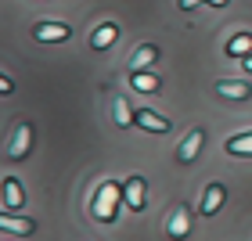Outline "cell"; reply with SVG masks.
Returning <instances> with one entry per match:
<instances>
[{"mask_svg": "<svg viewBox=\"0 0 252 241\" xmlns=\"http://www.w3.org/2000/svg\"><path fill=\"white\" fill-rule=\"evenodd\" d=\"M119 198H123V187H119V183H112V180L101 183L97 194H94V220H97V223H112V220H116Z\"/></svg>", "mask_w": 252, "mask_h": 241, "instance_id": "6da1fadb", "label": "cell"}, {"mask_svg": "<svg viewBox=\"0 0 252 241\" xmlns=\"http://www.w3.org/2000/svg\"><path fill=\"white\" fill-rule=\"evenodd\" d=\"M32 36L40 43H65L72 32H68L65 22H40V26H32Z\"/></svg>", "mask_w": 252, "mask_h": 241, "instance_id": "7a4b0ae2", "label": "cell"}, {"mask_svg": "<svg viewBox=\"0 0 252 241\" xmlns=\"http://www.w3.org/2000/svg\"><path fill=\"white\" fill-rule=\"evenodd\" d=\"M202 144H205V130H198V126H194V130L184 137V144L177 148V162H180V166H191L194 155L202 151Z\"/></svg>", "mask_w": 252, "mask_h": 241, "instance_id": "3957f363", "label": "cell"}, {"mask_svg": "<svg viewBox=\"0 0 252 241\" xmlns=\"http://www.w3.org/2000/svg\"><path fill=\"white\" fill-rule=\"evenodd\" d=\"M188 231H191V209L188 205H177V209L169 212V220H166V234L173 241H180V238H188Z\"/></svg>", "mask_w": 252, "mask_h": 241, "instance_id": "277c9868", "label": "cell"}, {"mask_svg": "<svg viewBox=\"0 0 252 241\" xmlns=\"http://www.w3.org/2000/svg\"><path fill=\"white\" fill-rule=\"evenodd\" d=\"M141 130H148V133H169L173 130V122H169L166 116H158V112H152V108H137V119H133Z\"/></svg>", "mask_w": 252, "mask_h": 241, "instance_id": "5b68a950", "label": "cell"}, {"mask_svg": "<svg viewBox=\"0 0 252 241\" xmlns=\"http://www.w3.org/2000/svg\"><path fill=\"white\" fill-rule=\"evenodd\" d=\"M32 148V126L29 122H18L15 126V137H11V148H7V158H26Z\"/></svg>", "mask_w": 252, "mask_h": 241, "instance_id": "8992f818", "label": "cell"}, {"mask_svg": "<svg viewBox=\"0 0 252 241\" xmlns=\"http://www.w3.org/2000/svg\"><path fill=\"white\" fill-rule=\"evenodd\" d=\"M123 198H126V205H130L133 212H141V209H144V198H148L144 180H141V177H130V180L123 183Z\"/></svg>", "mask_w": 252, "mask_h": 241, "instance_id": "52a82bcc", "label": "cell"}, {"mask_svg": "<svg viewBox=\"0 0 252 241\" xmlns=\"http://www.w3.org/2000/svg\"><path fill=\"white\" fill-rule=\"evenodd\" d=\"M223 198H227V191H223V183H209L205 187V194H202V216H216L220 212V205H223Z\"/></svg>", "mask_w": 252, "mask_h": 241, "instance_id": "ba28073f", "label": "cell"}, {"mask_svg": "<svg viewBox=\"0 0 252 241\" xmlns=\"http://www.w3.org/2000/svg\"><path fill=\"white\" fill-rule=\"evenodd\" d=\"M26 205V194H22L18 177H4V212H15Z\"/></svg>", "mask_w": 252, "mask_h": 241, "instance_id": "9c48e42d", "label": "cell"}, {"mask_svg": "<svg viewBox=\"0 0 252 241\" xmlns=\"http://www.w3.org/2000/svg\"><path fill=\"white\" fill-rule=\"evenodd\" d=\"M0 231H4V234H32V231H36V223L26 220V216L4 212V216H0Z\"/></svg>", "mask_w": 252, "mask_h": 241, "instance_id": "30bf717a", "label": "cell"}, {"mask_svg": "<svg viewBox=\"0 0 252 241\" xmlns=\"http://www.w3.org/2000/svg\"><path fill=\"white\" fill-rule=\"evenodd\" d=\"M216 94H223L231 101H245V97H252V87L242 83V79H220V83H216Z\"/></svg>", "mask_w": 252, "mask_h": 241, "instance_id": "8fae6325", "label": "cell"}, {"mask_svg": "<svg viewBox=\"0 0 252 241\" xmlns=\"http://www.w3.org/2000/svg\"><path fill=\"white\" fill-rule=\"evenodd\" d=\"M155 61H158V47H155V43H144V47H137L130 54L133 72H148V65H155Z\"/></svg>", "mask_w": 252, "mask_h": 241, "instance_id": "7c38bea8", "label": "cell"}, {"mask_svg": "<svg viewBox=\"0 0 252 241\" xmlns=\"http://www.w3.org/2000/svg\"><path fill=\"white\" fill-rule=\"evenodd\" d=\"M116 40H119V29L112 26V22H105V26L94 29V36H90V47H94V51H105V47H112Z\"/></svg>", "mask_w": 252, "mask_h": 241, "instance_id": "4fadbf2b", "label": "cell"}, {"mask_svg": "<svg viewBox=\"0 0 252 241\" xmlns=\"http://www.w3.org/2000/svg\"><path fill=\"white\" fill-rule=\"evenodd\" d=\"M130 87L137 90V94H158L162 79H158L155 72H133V76H130Z\"/></svg>", "mask_w": 252, "mask_h": 241, "instance_id": "5bb4252c", "label": "cell"}, {"mask_svg": "<svg viewBox=\"0 0 252 241\" xmlns=\"http://www.w3.org/2000/svg\"><path fill=\"white\" fill-rule=\"evenodd\" d=\"M112 112H116V126H119V130H126V126H133V119H137V112L130 108V97H116V101H112Z\"/></svg>", "mask_w": 252, "mask_h": 241, "instance_id": "9a60e30c", "label": "cell"}, {"mask_svg": "<svg viewBox=\"0 0 252 241\" xmlns=\"http://www.w3.org/2000/svg\"><path fill=\"white\" fill-rule=\"evenodd\" d=\"M227 54H231V58H249V54H252V32H238V36L231 40V43H227Z\"/></svg>", "mask_w": 252, "mask_h": 241, "instance_id": "2e32d148", "label": "cell"}, {"mask_svg": "<svg viewBox=\"0 0 252 241\" xmlns=\"http://www.w3.org/2000/svg\"><path fill=\"white\" fill-rule=\"evenodd\" d=\"M227 155H252V133H238L227 141Z\"/></svg>", "mask_w": 252, "mask_h": 241, "instance_id": "e0dca14e", "label": "cell"}, {"mask_svg": "<svg viewBox=\"0 0 252 241\" xmlns=\"http://www.w3.org/2000/svg\"><path fill=\"white\" fill-rule=\"evenodd\" d=\"M194 4H198V0H180V7H184V11H191ZM209 4H216V7H227V0H209Z\"/></svg>", "mask_w": 252, "mask_h": 241, "instance_id": "ac0fdd59", "label": "cell"}, {"mask_svg": "<svg viewBox=\"0 0 252 241\" xmlns=\"http://www.w3.org/2000/svg\"><path fill=\"white\" fill-rule=\"evenodd\" d=\"M242 65H245V72H252V54H249V58H245Z\"/></svg>", "mask_w": 252, "mask_h": 241, "instance_id": "d6986e66", "label": "cell"}]
</instances>
